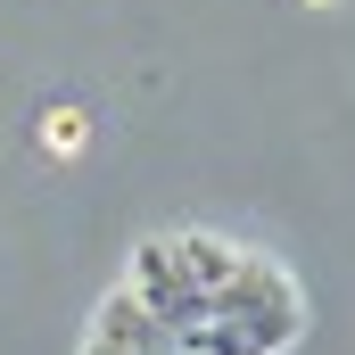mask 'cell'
I'll list each match as a JSON object with an SVG mask.
<instances>
[{
    "label": "cell",
    "mask_w": 355,
    "mask_h": 355,
    "mask_svg": "<svg viewBox=\"0 0 355 355\" xmlns=\"http://www.w3.org/2000/svg\"><path fill=\"white\" fill-rule=\"evenodd\" d=\"M174 257H182V265H190V272H198V281H207V289H215V281H223V272H240V257H223V248H215V240H182Z\"/></svg>",
    "instance_id": "cell-1"
}]
</instances>
